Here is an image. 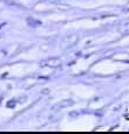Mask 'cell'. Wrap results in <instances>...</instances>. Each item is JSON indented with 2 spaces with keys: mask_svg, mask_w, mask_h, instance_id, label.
Segmentation results:
<instances>
[{
  "mask_svg": "<svg viewBox=\"0 0 129 134\" xmlns=\"http://www.w3.org/2000/svg\"><path fill=\"white\" fill-rule=\"evenodd\" d=\"M77 37L76 35H72V36L64 38V41H62V48H69L72 47L73 44H75V43L77 42Z\"/></svg>",
  "mask_w": 129,
  "mask_h": 134,
  "instance_id": "1",
  "label": "cell"
},
{
  "mask_svg": "<svg viewBox=\"0 0 129 134\" xmlns=\"http://www.w3.org/2000/svg\"><path fill=\"white\" fill-rule=\"evenodd\" d=\"M61 64V61L59 58H49L47 61H43L41 63V65H47V66H51V68H54V66H59Z\"/></svg>",
  "mask_w": 129,
  "mask_h": 134,
  "instance_id": "2",
  "label": "cell"
},
{
  "mask_svg": "<svg viewBox=\"0 0 129 134\" xmlns=\"http://www.w3.org/2000/svg\"><path fill=\"white\" fill-rule=\"evenodd\" d=\"M53 1H55V2H58V4H60V2H63L64 0H53Z\"/></svg>",
  "mask_w": 129,
  "mask_h": 134,
  "instance_id": "3",
  "label": "cell"
}]
</instances>
